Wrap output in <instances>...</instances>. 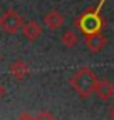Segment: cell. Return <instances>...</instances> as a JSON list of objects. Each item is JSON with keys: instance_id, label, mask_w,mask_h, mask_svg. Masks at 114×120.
I'll return each instance as SVG.
<instances>
[{"instance_id": "cell-1", "label": "cell", "mask_w": 114, "mask_h": 120, "mask_svg": "<svg viewBox=\"0 0 114 120\" xmlns=\"http://www.w3.org/2000/svg\"><path fill=\"white\" fill-rule=\"evenodd\" d=\"M104 2L106 0H99L97 7L87 8L76 19L74 25L82 35H91V34L102 32V28L106 27V20H104L102 13H101V8L104 7Z\"/></svg>"}, {"instance_id": "cell-2", "label": "cell", "mask_w": 114, "mask_h": 120, "mask_svg": "<svg viewBox=\"0 0 114 120\" xmlns=\"http://www.w3.org/2000/svg\"><path fill=\"white\" fill-rule=\"evenodd\" d=\"M97 75L89 68V67H81L72 77H70L69 83L72 87L77 95L81 98H89L94 92H96V87H97Z\"/></svg>"}, {"instance_id": "cell-3", "label": "cell", "mask_w": 114, "mask_h": 120, "mask_svg": "<svg viewBox=\"0 0 114 120\" xmlns=\"http://www.w3.org/2000/svg\"><path fill=\"white\" fill-rule=\"evenodd\" d=\"M24 25V17L15 8H7L0 15V30L7 35L17 34Z\"/></svg>"}, {"instance_id": "cell-4", "label": "cell", "mask_w": 114, "mask_h": 120, "mask_svg": "<svg viewBox=\"0 0 114 120\" xmlns=\"http://www.w3.org/2000/svg\"><path fill=\"white\" fill-rule=\"evenodd\" d=\"M84 42H86V47H87L91 52L97 53L101 52L106 45H107V38L102 32H97V34H91V35H84Z\"/></svg>"}, {"instance_id": "cell-5", "label": "cell", "mask_w": 114, "mask_h": 120, "mask_svg": "<svg viewBox=\"0 0 114 120\" xmlns=\"http://www.w3.org/2000/svg\"><path fill=\"white\" fill-rule=\"evenodd\" d=\"M22 35L28 40V42H35L40 35H42V25L35 20H28V22H24L22 25Z\"/></svg>"}, {"instance_id": "cell-6", "label": "cell", "mask_w": 114, "mask_h": 120, "mask_svg": "<svg viewBox=\"0 0 114 120\" xmlns=\"http://www.w3.org/2000/svg\"><path fill=\"white\" fill-rule=\"evenodd\" d=\"M99 100H102V102H107L114 97V83L107 79H102V80H99L97 82V87H96V92Z\"/></svg>"}, {"instance_id": "cell-7", "label": "cell", "mask_w": 114, "mask_h": 120, "mask_svg": "<svg viewBox=\"0 0 114 120\" xmlns=\"http://www.w3.org/2000/svg\"><path fill=\"white\" fill-rule=\"evenodd\" d=\"M44 23L50 30H59L65 23V15L62 12H59V10H50V12H47L44 15Z\"/></svg>"}, {"instance_id": "cell-8", "label": "cell", "mask_w": 114, "mask_h": 120, "mask_svg": "<svg viewBox=\"0 0 114 120\" xmlns=\"http://www.w3.org/2000/svg\"><path fill=\"white\" fill-rule=\"evenodd\" d=\"M8 72L15 80H24L28 75V72H30V67H28L24 60H15V62H12L8 65Z\"/></svg>"}, {"instance_id": "cell-9", "label": "cell", "mask_w": 114, "mask_h": 120, "mask_svg": "<svg viewBox=\"0 0 114 120\" xmlns=\"http://www.w3.org/2000/svg\"><path fill=\"white\" fill-rule=\"evenodd\" d=\"M61 42H62V45L65 49H74L76 45L79 43V35L74 32L72 28H67L65 32L61 35Z\"/></svg>"}, {"instance_id": "cell-10", "label": "cell", "mask_w": 114, "mask_h": 120, "mask_svg": "<svg viewBox=\"0 0 114 120\" xmlns=\"http://www.w3.org/2000/svg\"><path fill=\"white\" fill-rule=\"evenodd\" d=\"M34 120H57L49 110H40L37 115H34Z\"/></svg>"}, {"instance_id": "cell-11", "label": "cell", "mask_w": 114, "mask_h": 120, "mask_svg": "<svg viewBox=\"0 0 114 120\" xmlns=\"http://www.w3.org/2000/svg\"><path fill=\"white\" fill-rule=\"evenodd\" d=\"M15 120H34V115H32V113H28V112H22Z\"/></svg>"}, {"instance_id": "cell-12", "label": "cell", "mask_w": 114, "mask_h": 120, "mask_svg": "<svg viewBox=\"0 0 114 120\" xmlns=\"http://www.w3.org/2000/svg\"><path fill=\"white\" fill-rule=\"evenodd\" d=\"M7 95V88L4 87V83H0V98H4Z\"/></svg>"}, {"instance_id": "cell-13", "label": "cell", "mask_w": 114, "mask_h": 120, "mask_svg": "<svg viewBox=\"0 0 114 120\" xmlns=\"http://www.w3.org/2000/svg\"><path fill=\"white\" fill-rule=\"evenodd\" d=\"M107 115L114 120V105H111V107H109V110H107Z\"/></svg>"}]
</instances>
